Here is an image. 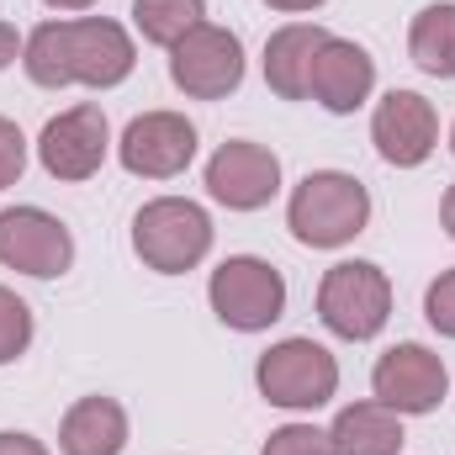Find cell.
Wrapping results in <instances>:
<instances>
[{"mask_svg": "<svg viewBox=\"0 0 455 455\" xmlns=\"http://www.w3.org/2000/svg\"><path fill=\"white\" fill-rule=\"evenodd\" d=\"M21 69L43 91H69V85L116 91L138 69V43L112 16H64L27 32Z\"/></svg>", "mask_w": 455, "mask_h": 455, "instance_id": "obj_1", "label": "cell"}, {"mask_svg": "<svg viewBox=\"0 0 455 455\" xmlns=\"http://www.w3.org/2000/svg\"><path fill=\"white\" fill-rule=\"evenodd\" d=\"M371 223V191L349 170H307L286 196V228L302 249H344Z\"/></svg>", "mask_w": 455, "mask_h": 455, "instance_id": "obj_2", "label": "cell"}, {"mask_svg": "<svg viewBox=\"0 0 455 455\" xmlns=\"http://www.w3.org/2000/svg\"><path fill=\"white\" fill-rule=\"evenodd\" d=\"M212 212L191 196H154L132 218V254L154 275H186L212 254Z\"/></svg>", "mask_w": 455, "mask_h": 455, "instance_id": "obj_3", "label": "cell"}, {"mask_svg": "<svg viewBox=\"0 0 455 455\" xmlns=\"http://www.w3.org/2000/svg\"><path fill=\"white\" fill-rule=\"evenodd\" d=\"M254 387L281 413H318L339 392V360L318 339H281L254 360Z\"/></svg>", "mask_w": 455, "mask_h": 455, "instance_id": "obj_4", "label": "cell"}, {"mask_svg": "<svg viewBox=\"0 0 455 455\" xmlns=\"http://www.w3.org/2000/svg\"><path fill=\"white\" fill-rule=\"evenodd\" d=\"M318 318L349 344L376 339L392 318V275L376 259H339L318 281Z\"/></svg>", "mask_w": 455, "mask_h": 455, "instance_id": "obj_5", "label": "cell"}, {"mask_svg": "<svg viewBox=\"0 0 455 455\" xmlns=\"http://www.w3.org/2000/svg\"><path fill=\"white\" fill-rule=\"evenodd\" d=\"M207 302L233 334H265L286 313V275L259 254H228L207 281Z\"/></svg>", "mask_w": 455, "mask_h": 455, "instance_id": "obj_6", "label": "cell"}, {"mask_svg": "<svg viewBox=\"0 0 455 455\" xmlns=\"http://www.w3.org/2000/svg\"><path fill=\"white\" fill-rule=\"evenodd\" d=\"M112 148H116L112 122H107V112L96 101H80L69 112L48 116L43 132H37V164L53 180H64V186H80V180L101 175V164H107Z\"/></svg>", "mask_w": 455, "mask_h": 455, "instance_id": "obj_7", "label": "cell"}, {"mask_svg": "<svg viewBox=\"0 0 455 455\" xmlns=\"http://www.w3.org/2000/svg\"><path fill=\"white\" fill-rule=\"evenodd\" d=\"M170 80L191 101H223L243 85V43L233 27L202 21L170 48Z\"/></svg>", "mask_w": 455, "mask_h": 455, "instance_id": "obj_8", "label": "cell"}, {"mask_svg": "<svg viewBox=\"0 0 455 455\" xmlns=\"http://www.w3.org/2000/svg\"><path fill=\"white\" fill-rule=\"evenodd\" d=\"M445 392H451V371H445V360H440L429 344H419V339L392 344V349L376 360V371H371V397L387 403V408L403 413V419L440 413Z\"/></svg>", "mask_w": 455, "mask_h": 455, "instance_id": "obj_9", "label": "cell"}, {"mask_svg": "<svg viewBox=\"0 0 455 455\" xmlns=\"http://www.w3.org/2000/svg\"><path fill=\"white\" fill-rule=\"evenodd\" d=\"M0 265L16 275L53 281L75 265V233L48 207H5L0 212Z\"/></svg>", "mask_w": 455, "mask_h": 455, "instance_id": "obj_10", "label": "cell"}, {"mask_svg": "<svg viewBox=\"0 0 455 455\" xmlns=\"http://www.w3.org/2000/svg\"><path fill=\"white\" fill-rule=\"evenodd\" d=\"M116 159L138 180H175L196 159V127L186 112H143L122 127Z\"/></svg>", "mask_w": 455, "mask_h": 455, "instance_id": "obj_11", "label": "cell"}, {"mask_svg": "<svg viewBox=\"0 0 455 455\" xmlns=\"http://www.w3.org/2000/svg\"><path fill=\"white\" fill-rule=\"evenodd\" d=\"M207 196L228 212H259L281 196V154L254 138H228L207 159Z\"/></svg>", "mask_w": 455, "mask_h": 455, "instance_id": "obj_12", "label": "cell"}, {"mask_svg": "<svg viewBox=\"0 0 455 455\" xmlns=\"http://www.w3.org/2000/svg\"><path fill=\"white\" fill-rule=\"evenodd\" d=\"M371 143L392 170H419L440 148V112L419 91H387L371 112Z\"/></svg>", "mask_w": 455, "mask_h": 455, "instance_id": "obj_13", "label": "cell"}, {"mask_svg": "<svg viewBox=\"0 0 455 455\" xmlns=\"http://www.w3.org/2000/svg\"><path fill=\"white\" fill-rule=\"evenodd\" d=\"M371 91H376V59L360 43L329 32V43L313 59V75H307V101H318L329 116H349L371 101Z\"/></svg>", "mask_w": 455, "mask_h": 455, "instance_id": "obj_14", "label": "cell"}, {"mask_svg": "<svg viewBox=\"0 0 455 455\" xmlns=\"http://www.w3.org/2000/svg\"><path fill=\"white\" fill-rule=\"evenodd\" d=\"M329 43V32L318 21H286L265 37V85L281 101H307V75L318 48Z\"/></svg>", "mask_w": 455, "mask_h": 455, "instance_id": "obj_15", "label": "cell"}, {"mask_svg": "<svg viewBox=\"0 0 455 455\" xmlns=\"http://www.w3.org/2000/svg\"><path fill=\"white\" fill-rule=\"evenodd\" d=\"M127 408L116 397H80L59 419V455H122L127 451Z\"/></svg>", "mask_w": 455, "mask_h": 455, "instance_id": "obj_16", "label": "cell"}, {"mask_svg": "<svg viewBox=\"0 0 455 455\" xmlns=\"http://www.w3.org/2000/svg\"><path fill=\"white\" fill-rule=\"evenodd\" d=\"M339 455H403L408 435H403V413H392L387 403L365 397V403H349L334 413L329 424Z\"/></svg>", "mask_w": 455, "mask_h": 455, "instance_id": "obj_17", "label": "cell"}, {"mask_svg": "<svg viewBox=\"0 0 455 455\" xmlns=\"http://www.w3.org/2000/svg\"><path fill=\"white\" fill-rule=\"evenodd\" d=\"M408 59L429 75V80H455V5L435 0L413 16L408 27Z\"/></svg>", "mask_w": 455, "mask_h": 455, "instance_id": "obj_18", "label": "cell"}, {"mask_svg": "<svg viewBox=\"0 0 455 455\" xmlns=\"http://www.w3.org/2000/svg\"><path fill=\"white\" fill-rule=\"evenodd\" d=\"M202 21H207V0H132V27L154 48H175Z\"/></svg>", "mask_w": 455, "mask_h": 455, "instance_id": "obj_19", "label": "cell"}, {"mask_svg": "<svg viewBox=\"0 0 455 455\" xmlns=\"http://www.w3.org/2000/svg\"><path fill=\"white\" fill-rule=\"evenodd\" d=\"M27 349H32V307L11 286H0V365L21 360Z\"/></svg>", "mask_w": 455, "mask_h": 455, "instance_id": "obj_20", "label": "cell"}, {"mask_svg": "<svg viewBox=\"0 0 455 455\" xmlns=\"http://www.w3.org/2000/svg\"><path fill=\"white\" fill-rule=\"evenodd\" d=\"M259 455H339V445L318 424H281V429H270Z\"/></svg>", "mask_w": 455, "mask_h": 455, "instance_id": "obj_21", "label": "cell"}, {"mask_svg": "<svg viewBox=\"0 0 455 455\" xmlns=\"http://www.w3.org/2000/svg\"><path fill=\"white\" fill-rule=\"evenodd\" d=\"M424 318H429L435 334L455 339V265L429 281V291H424Z\"/></svg>", "mask_w": 455, "mask_h": 455, "instance_id": "obj_22", "label": "cell"}, {"mask_svg": "<svg viewBox=\"0 0 455 455\" xmlns=\"http://www.w3.org/2000/svg\"><path fill=\"white\" fill-rule=\"evenodd\" d=\"M27 132L11 122V116H0V191H11L21 175H27Z\"/></svg>", "mask_w": 455, "mask_h": 455, "instance_id": "obj_23", "label": "cell"}, {"mask_svg": "<svg viewBox=\"0 0 455 455\" xmlns=\"http://www.w3.org/2000/svg\"><path fill=\"white\" fill-rule=\"evenodd\" d=\"M0 455H53V451L27 429H0Z\"/></svg>", "mask_w": 455, "mask_h": 455, "instance_id": "obj_24", "label": "cell"}, {"mask_svg": "<svg viewBox=\"0 0 455 455\" xmlns=\"http://www.w3.org/2000/svg\"><path fill=\"white\" fill-rule=\"evenodd\" d=\"M21 48H27V37H21L11 21H0V69H11V64L21 59Z\"/></svg>", "mask_w": 455, "mask_h": 455, "instance_id": "obj_25", "label": "cell"}, {"mask_svg": "<svg viewBox=\"0 0 455 455\" xmlns=\"http://www.w3.org/2000/svg\"><path fill=\"white\" fill-rule=\"evenodd\" d=\"M270 11H281V16H307V11H318V5H329V0H265Z\"/></svg>", "mask_w": 455, "mask_h": 455, "instance_id": "obj_26", "label": "cell"}, {"mask_svg": "<svg viewBox=\"0 0 455 455\" xmlns=\"http://www.w3.org/2000/svg\"><path fill=\"white\" fill-rule=\"evenodd\" d=\"M440 223H445V233L455 238V186H445V196H440Z\"/></svg>", "mask_w": 455, "mask_h": 455, "instance_id": "obj_27", "label": "cell"}, {"mask_svg": "<svg viewBox=\"0 0 455 455\" xmlns=\"http://www.w3.org/2000/svg\"><path fill=\"white\" fill-rule=\"evenodd\" d=\"M43 5H48V11H91L96 0H43Z\"/></svg>", "mask_w": 455, "mask_h": 455, "instance_id": "obj_28", "label": "cell"}, {"mask_svg": "<svg viewBox=\"0 0 455 455\" xmlns=\"http://www.w3.org/2000/svg\"><path fill=\"white\" fill-rule=\"evenodd\" d=\"M451 154H455V122H451Z\"/></svg>", "mask_w": 455, "mask_h": 455, "instance_id": "obj_29", "label": "cell"}]
</instances>
